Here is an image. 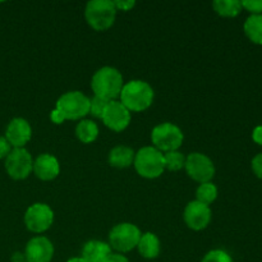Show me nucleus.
Wrapping results in <instances>:
<instances>
[{
  "instance_id": "f257e3e1",
  "label": "nucleus",
  "mask_w": 262,
  "mask_h": 262,
  "mask_svg": "<svg viewBox=\"0 0 262 262\" xmlns=\"http://www.w3.org/2000/svg\"><path fill=\"white\" fill-rule=\"evenodd\" d=\"M120 102L129 112H145L152 105L155 99L154 89L142 79H132L123 86Z\"/></svg>"
},
{
  "instance_id": "f03ea898",
  "label": "nucleus",
  "mask_w": 262,
  "mask_h": 262,
  "mask_svg": "<svg viewBox=\"0 0 262 262\" xmlns=\"http://www.w3.org/2000/svg\"><path fill=\"white\" fill-rule=\"evenodd\" d=\"M124 81L123 76L114 67H102L95 72L91 79V89L95 96L113 101L120 96Z\"/></svg>"
},
{
  "instance_id": "7ed1b4c3",
  "label": "nucleus",
  "mask_w": 262,
  "mask_h": 262,
  "mask_svg": "<svg viewBox=\"0 0 262 262\" xmlns=\"http://www.w3.org/2000/svg\"><path fill=\"white\" fill-rule=\"evenodd\" d=\"M133 165L138 176L142 178H159L165 170L164 154L154 146H145L136 152Z\"/></svg>"
},
{
  "instance_id": "20e7f679",
  "label": "nucleus",
  "mask_w": 262,
  "mask_h": 262,
  "mask_svg": "<svg viewBox=\"0 0 262 262\" xmlns=\"http://www.w3.org/2000/svg\"><path fill=\"white\" fill-rule=\"evenodd\" d=\"M84 18L95 31H106L114 25L117 8L110 0H91L84 8Z\"/></svg>"
},
{
  "instance_id": "39448f33",
  "label": "nucleus",
  "mask_w": 262,
  "mask_h": 262,
  "mask_svg": "<svg viewBox=\"0 0 262 262\" xmlns=\"http://www.w3.org/2000/svg\"><path fill=\"white\" fill-rule=\"evenodd\" d=\"M55 109L66 120H78L90 114V97L81 91L66 92L58 99Z\"/></svg>"
},
{
  "instance_id": "423d86ee",
  "label": "nucleus",
  "mask_w": 262,
  "mask_h": 262,
  "mask_svg": "<svg viewBox=\"0 0 262 262\" xmlns=\"http://www.w3.org/2000/svg\"><path fill=\"white\" fill-rule=\"evenodd\" d=\"M151 141L154 147L158 148L161 152L176 151L183 145L184 135L178 125L173 123H163L154 127L151 132Z\"/></svg>"
},
{
  "instance_id": "0eeeda50",
  "label": "nucleus",
  "mask_w": 262,
  "mask_h": 262,
  "mask_svg": "<svg viewBox=\"0 0 262 262\" xmlns=\"http://www.w3.org/2000/svg\"><path fill=\"white\" fill-rule=\"evenodd\" d=\"M141 230L132 223H120L113 227L109 233V245L119 253L129 252L137 248Z\"/></svg>"
},
{
  "instance_id": "6e6552de",
  "label": "nucleus",
  "mask_w": 262,
  "mask_h": 262,
  "mask_svg": "<svg viewBox=\"0 0 262 262\" xmlns=\"http://www.w3.org/2000/svg\"><path fill=\"white\" fill-rule=\"evenodd\" d=\"M5 170L10 178L15 181L26 179L33 171V159L30 151L23 148H13L5 158Z\"/></svg>"
},
{
  "instance_id": "1a4fd4ad",
  "label": "nucleus",
  "mask_w": 262,
  "mask_h": 262,
  "mask_svg": "<svg viewBox=\"0 0 262 262\" xmlns=\"http://www.w3.org/2000/svg\"><path fill=\"white\" fill-rule=\"evenodd\" d=\"M186 168L187 174L189 178L201 183L211 182L215 176V165L211 159L207 155L201 152H191L186 158Z\"/></svg>"
},
{
  "instance_id": "9d476101",
  "label": "nucleus",
  "mask_w": 262,
  "mask_h": 262,
  "mask_svg": "<svg viewBox=\"0 0 262 262\" xmlns=\"http://www.w3.org/2000/svg\"><path fill=\"white\" fill-rule=\"evenodd\" d=\"M54 223V211L49 205L37 202L26 210L25 225L30 232L40 233L46 232Z\"/></svg>"
},
{
  "instance_id": "9b49d317",
  "label": "nucleus",
  "mask_w": 262,
  "mask_h": 262,
  "mask_svg": "<svg viewBox=\"0 0 262 262\" xmlns=\"http://www.w3.org/2000/svg\"><path fill=\"white\" fill-rule=\"evenodd\" d=\"M130 112L118 100L107 102L101 120L109 129L114 132H123L130 123Z\"/></svg>"
},
{
  "instance_id": "f8f14e48",
  "label": "nucleus",
  "mask_w": 262,
  "mask_h": 262,
  "mask_svg": "<svg viewBox=\"0 0 262 262\" xmlns=\"http://www.w3.org/2000/svg\"><path fill=\"white\" fill-rule=\"evenodd\" d=\"M212 217V212L210 206L201 204L199 201H191L186 206L183 212V219L187 227L192 230H204L210 224Z\"/></svg>"
},
{
  "instance_id": "ddd939ff",
  "label": "nucleus",
  "mask_w": 262,
  "mask_h": 262,
  "mask_svg": "<svg viewBox=\"0 0 262 262\" xmlns=\"http://www.w3.org/2000/svg\"><path fill=\"white\" fill-rule=\"evenodd\" d=\"M32 137V128L25 118H14L8 124L5 138L13 148H23Z\"/></svg>"
},
{
  "instance_id": "4468645a",
  "label": "nucleus",
  "mask_w": 262,
  "mask_h": 262,
  "mask_svg": "<svg viewBox=\"0 0 262 262\" xmlns=\"http://www.w3.org/2000/svg\"><path fill=\"white\" fill-rule=\"evenodd\" d=\"M27 262H50L54 256V246L46 237H33L25 248Z\"/></svg>"
},
{
  "instance_id": "2eb2a0df",
  "label": "nucleus",
  "mask_w": 262,
  "mask_h": 262,
  "mask_svg": "<svg viewBox=\"0 0 262 262\" xmlns=\"http://www.w3.org/2000/svg\"><path fill=\"white\" fill-rule=\"evenodd\" d=\"M33 173L41 181H53L60 174V164L55 156L41 154L36 160H33Z\"/></svg>"
},
{
  "instance_id": "dca6fc26",
  "label": "nucleus",
  "mask_w": 262,
  "mask_h": 262,
  "mask_svg": "<svg viewBox=\"0 0 262 262\" xmlns=\"http://www.w3.org/2000/svg\"><path fill=\"white\" fill-rule=\"evenodd\" d=\"M110 253H112V247L109 243L94 239L84 243L81 257L86 262H101Z\"/></svg>"
},
{
  "instance_id": "f3484780",
  "label": "nucleus",
  "mask_w": 262,
  "mask_h": 262,
  "mask_svg": "<svg viewBox=\"0 0 262 262\" xmlns=\"http://www.w3.org/2000/svg\"><path fill=\"white\" fill-rule=\"evenodd\" d=\"M137 250L138 253H140L143 258L154 260V258H156L160 255V239H159V238L156 237V234H154V233H143V234L141 235L140 242H138L137 245Z\"/></svg>"
},
{
  "instance_id": "a211bd4d",
  "label": "nucleus",
  "mask_w": 262,
  "mask_h": 262,
  "mask_svg": "<svg viewBox=\"0 0 262 262\" xmlns=\"http://www.w3.org/2000/svg\"><path fill=\"white\" fill-rule=\"evenodd\" d=\"M135 155L136 152L133 151V148L128 147V146H117L110 150L107 161L113 168L124 169L132 165L135 161Z\"/></svg>"
},
{
  "instance_id": "6ab92c4d",
  "label": "nucleus",
  "mask_w": 262,
  "mask_h": 262,
  "mask_svg": "<svg viewBox=\"0 0 262 262\" xmlns=\"http://www.w3.org/2000/svg\"><path fill=\"white\" fill-rule=\"evenodd\" d=\"M243 31L248 40L262 45V14H251L243 25Z\"/></svg>"
},
{
  "instance_id": "aec40b11",
  "label": "nucleus",
  "mask_w": 262,
  "mask_h": 262,
  "mask_svg": "<svg viewBox=\"0 0 262 262\" xmlns=\"http://www.w3.org/2000/svg\"><path fill=\"white\" fill-rule=\"evenodd\" d=\"M76 136L82 143H92L99 137V127L94 120L82 119L76 125Z\"/></svg>"
},
{
  "instance_id": "412c9836",
  "label": "nucleus",
  "mask_w": 262,
  "mask_h": 262,
  "mask_svg": "<svg viewBox=\"0 0 262 262\" xmlns=\"http://www.w3.org/2000/svg\"><path fill=\"white\" fill-rule=\"evenodd\" d=\"M215 12L222 17L234 18L242 12V3L238 0H215L212 3Z\"/></svg>"
},
{
  "instance_id": "4be33fe9",
  "label": "nucleus",
  "mask_w": 262,
  "mask_h": 262,
  "mask_svg": "<svg viewBox=\"0 0 262 262\" xmlns=\"http://www.w3.org/2000/svg\"><path fill=\"white\" fill-rule=\"evenodd\" d=\"M217 199V188L212 182L201 183L196 191V201L210 206Z\"/></svg>"
},
{
  "instance_id": "5701e85b",
  "label": "nucleus",
  "mask_w": 262,
  "mask_h": 262,
  "mask_svg": "<svg viewBox=\"0 0 262 262\" xmlns=\"http://www.w3.org/2000/svg\"><path fill=\"white\" fill-rule=\"evenodd\" d=\"M164 160H165V169L170 171H178L186 165V156L178 150L164 154Z\"/></svg>"
},
{
  "instance_id": "b1692460",
  "label": "nucleus",
  "mask_w": 262,
  "mask_h": 262,
  "mask_svg": "<svg viewBox=\"0 0 262 262\" xmlns=\"http://www.w3.org/2000/svg\"><path fill=\"white\" fill-rule=\"evenodd\" d=\"M201 262H234L232 256L224 250H211L204 256Z\"/></svg>"
},
{
  "instance_id": "393cba45",
  "label": "nucleus",
  "mask_w": 262,
  "mask_h": 262,
  "mask_svg": "<svg viewBox=\"0 0 262 262\" xmlns=\"http://www.w3.org/2000/svg\"><path fill=\"white\" fill-rule=\"evenodd\" d=\"M107 102H109L107 100L101 99V97L99 96H94L92 99H90V113H91V115H94L95 118H100V119H101Z\"/></svg>"
},
{
  "instance_id": "a878e982",
  "label": "nucleus",
  "mask_w": 262,
  "mask_h": 262,
  "mask_svg": "<svg viewBox=\"0 0 262 262\" xmlns=\"http://www.w3.org/2000/svg\"><path fill=\"white\" fill-rule=\"evenodd\" d=\"M241 3L243 9L248 10L252 14H262V0H245Z\"/></svg>"
},
{
  "instance_id": "bb28decb",
  "label": "nucleus",
  "mask_w": 262,
  "mask_h": 262,
  "mask_svg": "<svg viewBox=\"0 0 262 262\" xmlns=\"http://www.w3.org/2000/svg\"><path fill=\"white\" fill-rule=\"evenodd\" d=\"M251 166H252V170L253 173H255V176L257 177V178L262 179V152L256 155L255 158L252 159Z\"/></svg>"
},
{
  "instance_id": "cd10ccee",
  "label": "nucleus",
  "mask_w": 262,
  "mask_h": 262,
  "mask_svg": "<svg viewBox=\"0 0 262 262\" xmlns=\"http://www.w3.org/2000/svg\"><path fill=\"white\" fill-rule=\"evenodd\" d=\"M114 3L115 8H117V10H123V12H128V10L133 9L136 5V2L135 0H115Z\"/></svg>"
},
{
  "instance_id": "c85d7f7f",
  "label": "nucleus",
  "mask_w": 262,
  "mask_h": 262,
  "mask_svg": "<svg viewBox=\"0 0 262 262\" xmlns=\"http://www.w3.org/2000/svg\"><path fill=\"white\" fill-rule=\"evenodd\" d=\"M12 151V146L5 137L0 136V159H5Z\"/></svg>"
},
{
  "instance_id": "c756f323",
  "label": "nucleus",
  "mask_w": 262,
  "mask_h": 262,
  "mask_svg": "<svg viewBox=\"0 0 262 262\" xmlns=\"http://www.w3.org/2000/svg\"><path fill=\"white\" fill-rule=\"evenodd\" d=\"M101 262H129V260L125 256H123L122 253H110Z\"/></svg>"
},
{
  "instance_id": "7c9ffc66",
  "label": "nucleus",
  "mask_w": 262,
  "mask_h": 262,
  "mask_svg": "<svg viewBox=\"0 0 262 262\" xmlns=\"http://www.w3.org/2000/svg\"><path fill=\"white\" fill-rule=\"evenodd\" d=\"M252 140L257 145L262 146V125H257L252 132Z\"/></svg>"
},
{
  "instance_id": "2f4dec72",
  "label": "nucleus",
  "mask_w": 262,
  "mask_h": 262,
  "mask_svg": "<svg viewBox=\"0 0 262 262\" xmlns=\"http://www.w3.org/2000/svg\"><path fill=\"white\" fill-rule=\"evenodd\" d=\"M50 119L53 120V122L55 123V124H61V123H63L64 120H66V119H64L63 115H61L60 113H59L58 110H56V109H54L53 112H51V114H50Z\"/></svg>"
},
{
  "instance_id": "473e14b6",
  "label": "nucleus",
  "mask_w": 262,
  "mask_h": 262,
  "mask_svg": "<svg viewBox=\"0 0 262 262\" xmlns=\"http://www.w3.org/2000/svg\"><path fill=\"white\" fill-rule=\"evenodd\" d=\"M10 261L12 262H27V260H26L25 252H14L12 255Z\"/></svg>"
},
{
  "instance_id": "72a5a7b5",
  "label": "nucleus",
  "mask_w": 262,
  "mask_h": 262,
  "mask_svg": "<svg viewBox=\"0 0 262 262\" xmlns=\"http://www.w3.org/2000/svg\"><path fill=\"white\" fill-rule=\"evenodd\" d=\"M67 262H86V261H84L82 257H73V258H69Z\"/></svg>"
}]
</instances>
